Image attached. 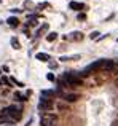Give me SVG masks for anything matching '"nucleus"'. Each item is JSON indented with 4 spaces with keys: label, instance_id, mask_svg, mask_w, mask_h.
<instances>
[{
    "label": "nucleus",
    "instance_id": "6",
    "mask_svg": "<svg viewBox=\"0 0 118 126\" xmlns=\"http://www.w3.org/2000/svg\"><path fill=\"white\" fill-rule=\"evenodd\" d=\"M65 40H67V38H69V40H81V32H72V35H69V37H67V35H65Z\"/></svg>",
    "mask_w": 118,
    "mask_h": 126
},
{
    "label": "nucleus",
    "instance_id": "8",
    "mask_svg": "<svg viewBox=\"0 0 118 126\" xmlns=\"http://www.w3.org/2000/svg\"><path fill=\"white\" fill-rule=\"evenodd\" d=\"M56 38H58V34H56V32H51L50 35H46V40L48 42H54Z\"/></svg>",
    "mask_w": 118,
    "mask_h": 126
},
{
    "label": "nucleus",
    "instance_id": "13",
    "mask_svg": "<svg viewBox=\"0 0 118 126\" xmlns=\"http://www.w3.org/2000/svg\"><path fill=\"white\" fill-rule=\"evenodd\" d=\"M97 37H99V32H93V34L89 35V38H91V40H93V38H97Z\"/></svg>",
    "mask_w": 118,
    "mask_h": 126
},
{
    "label": "nucleus",
    "instance_id": "1",
    "mask_svg": "<svg viewBox=\"0 0 118 126\" xmlns=\"http://www.w3.org/2000/svg\"><path fill=\"white\" fill-rule=\"evenodd\" d=\"M2 115L10 117L13 121H18V120H21V117H22V109L18 107V105H8V107H5L2 110Z\"/></svg>",
    "mask_w": 118,
    "mask_h": 126
},
{
    "label": "nucleus",
    "instance_id": "7",
    "mask_svg": "<svg viewBox=\"0 0 118 126\" xmlns=\"http://www.w3.org/2000/svg\"><path fill=\"white\" fill-rule=\"evenodd\" d=\"M35 58H37L38 61H42V62H48L50 56H48L46 53H37V56H35Z\"/></svg>",
    "mask_w": 118,
    "mask_h": 126
},
{
    "label": "nucleus",
    "instance_id": "3",
    "mask_svg": "<svg viewBox=\"0 0 118 126\" xmlns=\"http://www.w3.org/2000/svg\"><path fill=\"white\" fill-rule=\"evenodd\" d=\"M38 109H40V110H43V113L50 112L51 109H53V101H51L50 97H42L40 102H38Z\"/></svg>",
    "mask_w": 118,
    "mask_h": 126
},
{
    "label": "nucleus",
    "instance_id": "9",
    "mask_svg": "<svg viewBox=\"0 0 118 126\" xmlns=\"http://www.w3.org/2000/svg\"><path fill=\"white\" fill-rule=\"evenodd\" d=\"M8 24L13 26V27H15V26H18V18H8Z\"/></svg>",
    "mask_w": 118,
    "mask_h": 126
},
{
    "label": "nucleus",
    "instance_id": "2",
    "mask_svg": "<svg viewBox=\"0 0 118 126\" xmlns=\"http://www.w3.org/2000/svg\"><path fill=\"white\" fill-rule=\"evenodd\" d=\"M64 81H67V85H83L80 75L77 74H64Z\"/></svg>",
    "mask_w": 118,
    "mask_h": 126
},
{
    "label": "nucleus",
    "instance_id": "10",
    "mask_svg": "<svg viewBox=\"0 0 118 126\" xmlns=\"http://www.w3.org/2000/svg\"><path fill=\"white\" fill-rule=\"evenodd\" d=\"M11 45H13V48H16V49L21 48V46H19V42L16 40V38H11Z\"/></svg>",
    "mask_w": 118,
    "mask_h": 126
},
{
    "label": "nucleus",
    "instance_id": "14",
    "mask_svg": "<svg viewBox=\"0 0 118 126\" xmlns=\"http://www.w3.org/2000/svg\"><path fill=\"white\" fill-rule=\"evenodd\" d=\"M46 78H48L50 81H54V75H53V74H48V75H46Z\"/></svg>",
    "mask_w": 118,
    "mask_h": 126
},
{
    "label": "nucleus",
    "instance_id": "4",
    "mask_svg": "<svg viewBox=\"0 0 118 126\" xmlns=\"http://www.w3.org/2000/svg\"><path fill=\"white\" fill-rule=\"evenodd\" d=\"M78 97L80 96L75 94V93H65V94H62V99L65 102H75V101H78Z\"/></svg>",
    "mask_w": 118,
    "mask_h": 126
},
{
    "label": "nucleus",
    "instance_id": "16",
    "mask_svg": "<svg viewBox=\"0 0 118 126\" xmlns=\"http://www.w3.org/2000/svg\"><path fill=\"white\" fill-rule=\"evenodd\" d=\"M0 83H2V80H0Z\"/></svg>",
    "mask_w": 118,
    "mask_h": 126
},
{
    "label": "nucleus",
    "instance_id": "11",
    "mask_svg": "<svg viewBox=\"0 0 118 126\" xmlns=\"http://www.w3.org/2000/svg\"><path fill=\"white\" fill-rule=\"evenodd\" d=\"M58 109H59V110H67V104H62V102H59V104H58Z\"/></svg>",
    "mask_w": 118,
    "mask_h": 126
},
{
    "label": "nucleus",
    "instance_id": "5",
    "mask_svg": "<svg viewBox=\"0 0 118 126\" xmlns=\"http://www.w3.org/2000/svg\"><path fill=\"white\" fill-rule=\"evenodd\" d=\"M69 6H70L72 10H75V11H80V10L85 8L83 3H78V2H70V3H69Z\"/></svg>",
    "mask_w": 118,
    "mask_h": 126
},
{
    "label": "nucleus",
    "instance_id": "12",
    "mask_svg": "<svg viewBox=\"0 0 118 126\" xmlns=\"http://www.w3.org/2000/svg\"><path fill=\"white\" fill-rule=\"evenodd\" d=\"M2 83H3V85H6V86H11V85H10V78H6V77H3V78H2Z\"/></svg>",
    "mask_w": 118,
    "mask_h": 126
},
{
    "label": "nucleus",
    "instance_id": "15",
    "mask_svg": "<svg viewBox=\"0 0 118 126\" xmlns=\"http://www.w3.org/2000/svg\"><path fill=\"white\" fill-rule=\"evenodd\" d=\"M80 19H81V21H83V19H86V16H85L83 13H81V15H78V21H80Z\"/></svg>",
    "mask_w": 118,
    "mask_h": 126
}]
</instances>
